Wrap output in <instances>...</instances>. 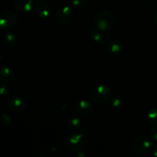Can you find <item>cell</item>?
Instances as JSON below:
<instances>
[{
    "instance_id": "1",
    "label": "cell",
    "mask_w": 157,
    "mask_h": 157,
    "mask_svg": "<svg viewBox=\"0 0 157 157\" xmlns=\"http://www.w3.org/2000/svg\"><path fill=\"white\" fill-rule=\"evenodd\" d=\"M116 16L112 12L108 10L101 11L95 16L94 24V27L102 32H109L115 27Z\"/></svg>"
},
{
    "instance_id": "2",
    "label": "cell",
    "mask_w": 157,
    "mask_h": 157,
    "mask_svg": "<svg viewBox=\"0 0 157 157\" xmlns=\"http://www.w3.org/2000/svg\"><path fill=\"white\" fill-rule=\"evenodd\" d=\"M151 149L150 140L144 136H136L132 144V150L137 156H144Z\"/></svg>"
},
{
    "instance_id": "3",
    "label": "cell",
    "mask_w": 157,
    "mask_h": 157,
    "mask_svg": "<svg viewBox=\"0 0 157 157\" xmlns=\"http://www.w3.org/2000/svg\"><path fill=\"white\" fill-rule=\"evenodd\" d=\"M111 92L108 87L105 85H99L95 87L91 94L92 100L98 104H103L110 98Z\"/></svg>"
},
{
    "instance_id": "4",
    "label": "cell",
    "mask_w": 157,
    "mask_h": 157,
    "mask_svg": "<svg viewBox=\"0 0 157 157\" xmlns=\"http://www.w3.org/2000/svg\"><path fill=\"white\" fill-rule=\"evenodd\" d=\"M17 15L12 11H4L0 15V26L2 29H12L17 23Z\"/></svg>"
},
{
    "instance_id": "5",
    "label": "cell",
    "mask_w": 157,
    "mask_h": 157,
    "mask_svg": "<svg viewBox=\"0 0 157 157\" xmlns=\"http://www.w3.org/2000/svg\"><path fill=\"white\" fill-rule=\"evenodd\" d=\"M73 9L71 7L64 6L60 8L55 15V21L58 24L64 25L69 22L73 16Z\"/></svg>"
},
{
    "instance_id": "6",
    "label": "cell",
    "mask_w": 157,
    "mask_h": 157,
    "mask_svg": "<svg viewBox=\"0 0 157 157\" xmlns=\"http://www.w3.org/2000/svg\"><path fill=\"white\" fill-rule=\"evenodd\" d=\"M66 146L71 151L78 152L84 147V141L81 134H74L68 136L66 140Z\"/></svg>"
},
{
    "instance_id": "7",
    "label": "cell",
    "mask_w": 157,
    "mask_h": 157,
    "mask_svg": "<svg viewBox=\"0 0 157 157\" xmlns=\"http://www.w3.org/2000/svg\"><path fill=\"white\" fill-rule=\"evenodd\" d=\"M9 106L11 110L18 113L23 112L27 107V104L24 98L18 95L11 97L9 101Z\"/></svg>"
},
{
    "instance_id": "8",
    "label": "cell",
    "mask_w": 157,
    "mask_h": 157,
    "mask_svg": "<svg viewBox=\"0 0 157 157\" xmlns=\"http://www.w3.org/2000/svg\"><path fill=\"white\" fill-rule=\"evenodd\" d=\"M75 110L78 114L82 116H87L93 112L94 107L90 102L85 100L78 101L75 106Z\"/></svg>"
},
{
    "instance_id": "9",
    "label": "cell",
    "mask_w": 157,
    "mask_h": 157,
    "mask_svg": "<svg viewBox=\"0 0 157 157\" xmlns=\"http://www.w3.org/2000/svg\"><path fill=\"white\" fill-rule=\"evenodd\" d=\"M34 9L35 13L41 18H48L51 14L50 6L44 1H38L34 6Z\"/></svg>"
},
{
    "instance_id": "10",
    "label": "cell",
    "mask_w": 157,
    "mask_h": 157,
    "mask_svg": "<svg viewBox=\"0 0 157 157\" xmlns=\"http://www.w3.org/2000/svg\"><path fill=\"white\" fill-rule=\"evenodd\" d=\"M106 48L107 52L112 55H119L122 52L124 46L120 40L113 38L107 41L106 44Z\"/></svg>"
},
{
    "instance_id": "11",
    "label": "cell",
    "mask_w": 157,
    "mask_h": 157,
    "mask_svg": "<svg viewBox=\"0 0 157 157\" xmlns=\"http://www.w3.org/2000/svg\"><path fill=\"white\" fill-rule=\"evenodd\" d=\"M15 8L21 13H28L32 9V0H15Z\"/></svg>"
},
{
    "instance_id": "12",
    "label": "cell",
    "mask_w": 157,
    "mask_h": 157,
    "mask_svg": "<svg viewBox=\"0 0 157 157\" xmlns=\"http://www.w3.org/2000/svg\"><path fill=\"white\" fill-rule=\"evenodd\" d=\"M102 32V31L99 30L96 27L93 28L90 30V37L98 44H104L106 42V38Z\"/></svg>"
},
{
    "instance_id": "13",
    "label": "cell",
    "mask_w": 157,
    "mask_h": 157,
    "mask_svg": "<svg viewBox=\"0 0 157 157\" xmlns=\"http://www.w3.org/2000/svg\"><path fill=\"white\" fill-rule=\"evenodd\" d=\"M14 78L13 71L9 67L2 66L0 68V80L3 82H10Z\"/></svg>"
},
{
    "instance_id": "14",
    "label": "cell",
    "mask_w": 157,
    "mask_h": 157,
    "mask_svg": "<svg viewBox=\"0 0 157 157\" xmlns=\"http://www.w3.org/2000/svg\"><path fill=\"white\" fill-rule=\"evenodd\" d=\"M67 127L72 132H76L81 127V122L79 119L75 117H71L67 121Z\"/></svg>"
},
{
    "instance_id": "15",
    "label": "cell",
    "mask_w": 157,
    "mask_h": 157,
    "mask_svg": "<svg viewBox=\"0 0 157 157\" xmlns=\"http://www.w3.org/2000/svg\"><path fill=\"white\" fill-rule=\"evenodd\" d=\"M5 42L6 44L9 46V48H14L15 47V45L18 43V38H17L16 35L13 33H11V32H9V33L6 34L4 37Z\"/></svg>"
},
{
    "instance_id": "16",
    "label": "cell",
    "mask_w": 157,
    "mask_h": 157,
    "mask_svg": "<svg viewBox=\"0 0 157 157\" xmlns=\"http://www.w3.org/2000/svg\"><path fill=\"white\" fill-rule=\"evenodd\" d=\"M147 122L153 127H157V108H153L147 114Z\"/></svg>"
},
{
    "instance_id": "17",
    "label": "cell",
    "mask_w": 157,
    "mask_h": 157,
    "mask_svg": "<svg viewBox=\"0 0 157 157\" xmlns=\"http://www.w3.org/2000/svg\"><path fill=\"white\" fill-rule=\"evenodd\" d=\"M111 104L113 107L118 109L123 106V99L119 95H113L111 98Z\"/></svg>"
},
{
    "instance_id": "18",
    "label": "cell",
    "mask_w": 157,
    "mask_h": 157,
    "mask_svg": "<svg viewBox=\"0 0 157 157\" xmlns=\"http://www.w3.org/2000/svg\"><path fill=\"white\" fill-rule=\"evenodd\" d=\"M86 0H71L72 6L75 9H81L84 6Z\"/></svg>"
},
{
    "instance_id": "19",
    "label": "cell",
    "mask_w": 157,
    "mask_h": 157,
    "mask_svg": "<svg viewBox=\"0 0 157 157\" xmlns=\"http://www.w3.org/2000/svg\"><path fill=\"white\" fill-rule=\"evenodd\" d=\"M1 121L2 123L5 126H6V127H8V126H9L11 124L10 117L8 114H6V113H3V114L2 115Z\"/></svg>"
},
{
    "instance_id": "20",
    "label": "cell",
    "mask_w": 157,
    "mask_h": 157,
    "mask_svg": "<svg viewBox=\"0 0 157 157\" xmlns=\"http://www.w3.org/2000/svg\"><path fill=\"white\" fill-rule=\"evenodd\" d=\"M0 94L3 97H7L10 94V90L7 86H2L0 87Z\"/></svg>"
},
{
    "instance_id": "21",
    "label": "cell",
    "mask_w": 157,
    "mask_h": 157,
    "mask_svg": "<svg viewBox=\"0 0 157 157\" xmlns=\"http://www.w3.org/2000/svg\"><path fill=\"white\" fill-rule=\"evenodd\" d=\"M150 139L153 141H157V127H154L150 131Z\"/></svg>"
},
{
    "instance_id": "22",
    "label": "cell",
    "mask_w": 157,
    "mask_h": 157,
    "mask_svg": "<svg viewBox=\"0 0 157 157\" xmlns=\"http://www.w3.org/2000/svg\"><path fill=\"white\" fill-rule=\"evenodd\" d=\"M152 153H153V156H154L155 157H157V146H155L153 147V150H152Z\"/></svg>"
},
{
    "instance_id": "23",
    "label": "cell",
    "mask_w": 157,
    "mask_h": 157,
    "mask_svg": "<svg viewBox=\"0 0 157 157\" xmlns=\"http://www.w3.org/2000/svg\"><path fill=\"white\" fill-rule=\"evenodd\" d=\"M154 22L157 25V12L156 13V15H155V17H154Z\"/></svg>"
},
{
    "instance_id": "24",
    "label": "cell",
    "mask_w": 157,
    "mask_h": 157,
    "mask_svg": "<svg viewBox=\"0 0 157 157\" xmlns=\"http://www.w3.org/2000/svg\"><path fill=\"white\" fill-rule=\"evenodd\" d=\"M37 1H39V0H37Z\"/></svg>"
}]
</instances>
